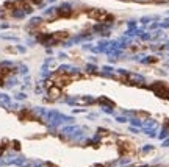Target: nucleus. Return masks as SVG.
<instances>
[{
  "label": "nucleus",
  "mask_w": 169,
  "mask_h": 167,
  "mask_svg": "<svg viewBox=\"0 0 169 167\" xmlns=\"http://www.w3.org/2000/svg\"><path fill=\"white\" fill-rule=\"evenodd\" d=\"M119 150L122 152V155H125V156H127V155H130V153L135 150V147H133L130 142H122V144L119 145Z\"/></svg>",
  "instance_id": "nucleus-1"
},
{
  "label": "nucleus",
  "mask_w": 169,
  "mask_h": 167,
  "mask_svg": "<svg viewBox=\"0 0 169 167\" xmlns=\"http://www.w3.org/2000/svg\"><path fill=\"white\" fill-rule=\"evenodd\" d=\"M91 17H92V19H97V20H105V19H107V17H110V16H108L107 13H103V11H99V9H97V11H91Z\"/></svg>",
  "instance_id": "nucleus-2"
},
{
  "label": "nucleus",
  "mask_w": 169,
  "mask_h": 167,
  "mask_svg": "<svg viewBox=\"0 0 169 167\" xmlns=\"http://www.w3.org/2000/svg\"><path fill=\"white\" fill-rule=\"evenodd\" d=\"M66 38H67V33H56V34H53V39H56V41H63Z\"/></svg>",
  "instance_id": "nucleus-3"
},
{
  "label": "nucleus",
  "mask_w": 169,
  "mask_h": 167,
  "mask_svg": "<svg viewBox=\"0 0 169 167\" xmlns=\"http://www.w3.org/2000/svg\"><path fill=\"white\" fill-rule=\"evenodd\" d=\"M58 95H60V89H58V88L50 89V97H52V98H55V97H58Z\"/></svg>",
  "instance_id": "nucleus-4"
}]
</instances>
